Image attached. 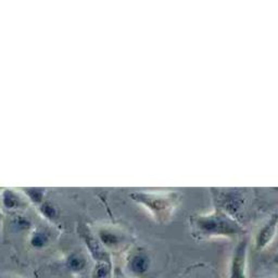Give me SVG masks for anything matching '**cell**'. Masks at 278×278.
<instances>
[{
  "mask_svg": "<svg viewBox=\"0 0 278 278\" xmlns=\"http://www.w3.org/2000/svg\"><path fill=\"white\" fill-rule=\"evenodd\" d=\"M244 260H245V243H242L234 255L231 278H245L244 275Z\"/></svg>",
  "mask_w": 278,
  "mask_h": 278,
  "instance_id": "cell-1",
  "label": "cell"
},
{
  "mask_svg": "<svg viewBox=\"0 0 278 278\" xmlns=\"http://www.w3.org/2000/svg\"><path fill=\"white\" fill-rule=\"evenodd\" d=\"M149 267H150V259H149V256L146 253L139 252L131 259L130 269L134 274L136 275L146 274L149 270Z\"/></svg>",
  "mask_w": 278,
  "mask_h": 278,
  "instance_id": "cell-2",
  "label": "cell"
},
{
  "mask_svg": "<svg viewBox=\"0 0 278 278\" xmlns=\"http://www.w3.org/2000/svg\"><path fill=\"white\" fill-rule=\"evenodd\" d=\"M67 266L72 272L79 273L86 267V260L78 254H71L67 260Z\"/></svg>",
  "mask_w": 278,
  "mask_h": 278,
  "instance_id": "cell-3",
  "label": "cell"
},
{
  "mask_svg": "<svg viewBox=\"0 0 278 278\" xmlns=\"http://www.w3.org/2000/svg\"><path fill=\"white\" fill-rule=\"evenodd\" d=\"M99 237L101 243L106 245V247H115V245L120 243V237L117 236L116 234L109 231L100 232Z\"/></svg>",
  "mask_w": 278,
  "mask_h": 278,
  "instance_id": "cell-4",
  "label": "cell"
},
{
  "mask_svg": "<svg viewBox=\"0 0 278 278\" xmlns=\"http://www.w3.org/2000/svg\"><path fill=\"white\" fill-rule=\"evenodd\" d=\"M48 243V237H47V235L45 233H35L33 235V237H32V240H31V243L32 245H33L34 248L36 249H41V248H44L45 245L47 244Z\"/></svg>",
  "mask_w": 278,
  "mask_h": 278,
  "instance_id": "cell-5",
  "label": "cell"
},
{
  "mask_svg": "<svg viewBox=\"0 0 278 278\" xmlns=\"http://www.w3.org/2000/svg\"><path fill=\"white\" fill-rule=\"evenodd\" d=\"M110 273V265L108 263L99 264L94 272V278H106Z\"/></svg>",
  "mask_w": 278,
  "mask_h": 278,
  "instance_id": "cell-6",
  "label": "cell"
},
{
  "mask_svg": "<svg viewBox=\"0 0 278 278\" xmlns=\"http://www.w3.org/2000/svg\"><path fill=\"white\" fill-rule=\"evenodd\" d=\"M3 203H4V206L9 208H12L18 206L17 198H15L14 195H12L11 192H6V194H4Z\"/></svg>",
  "mask_w": 278,
  "mask_h": 278,
  "instance_id": "cell-7",
  "label": "cell"
}]
</instances>
